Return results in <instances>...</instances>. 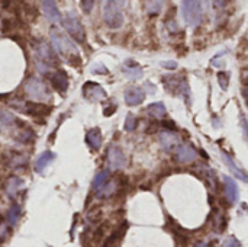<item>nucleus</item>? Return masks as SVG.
<instances>
[{"label": "nucleus", "mask_w": 248, "mask_h": 247, "mask_svg": "<svg viewBox=\"0 0 248 247\" xmlns=\"http://www.w3.org/2000/svg\"><path fill=\"white\" fill-rule=\"evenodd\" d=\"M49 36H51V44H52L55 52L77 67L80 63V55H78V49L74 45V42L67 35L60 32L58 29H52Z\"/></svg>", "instance_id": "obj_1"}, {"label": "nucleus", "mask_w": 248, "mask_h": 247, "mask_svg": "<svg viewBox=\"0 0 248 247\" xmlns=\"http://www.w3.org/2000/svg\"><path fill=\"white\" fill-rule=\"evenodd\" d=\"M35 64L41 73H48L51 67L57 66V55L44 41H39L35 45Z\"/></svg>", "instance_id": "obj_2"}, {"label": "nucleus", "mask_w": 248, "mask_h": 247, "mask_svg": "<svg viewBox=\"0 0 248 247\" xmlns=\"http://www.w3.org/2000/svg\"><path fill=\"white\" fill-rule=\"evenodd\" d=\"M25 93L31 99H33V102H38V103L48 102L52 98L51 90L46 86V83L38 77H29L28 79V82L25 83Z\"/></svg>", "instance_id": "obj_3"}, {"label": "nucleus", "mask_w": 248, "mask_h": 247, "mask_svg": "<svg viewBox=\"0 0 248 247\" xmlns=\"http://www.w3.org/2000/svg\"><path fill=\"white\" fill-rule=\"evenodd\" d=\"M122 1H106L103 4V19L108 26L116 29L124 23V15L121 10Z\"/></svg>", "instance_id": "obj_4"}, {"label": "nucleus", "mask_w": 248, "mask_h": 247, "mask_svg": "<svg viewBox=\"0 0 248 247\" xmlns=\"http://www.w3.org/2000/svg\"><path fill=\"white\" fill-rule=\"evenodd\" d=\"M182 13L187 25L190 26H198L202 22L203 17V9L201 1H182Z\"/></svg>", "instance_id": "obj_5"}, {"label": "nucleus", "mask_w": 248, "mask_h": 247, "mask_svg": "<svg viewBox=\"0 0 248 247\" xmlns=\"http://www.w3.org/2000/svg\"><path fill=\"white\" fill-rule=\"evenodd\" d=\"M61 23L74 39H77L78 42L84 41V28L76 12H65L64 16L61 17Z\"/></svg>", "instance_id": "obj_6"}, {"label": "nucleus", "mask_w": 248, "mask_h": 247, "mask_svg": "<svg viewBox=\"0 0 248 247\" xmlns=\"http://www.w3.org/2000/svg\"><path fill=\"white\" fill-rule=\"evenodd\" d=\"M108 166L110 170H119L126 166V157L118 146H110L108 148Z\"/></svg>", "instance_id": "obj_7"}, {"label": "nucleus", "mask_w": 248, "mask_h": 247, "mask_svg": "<svg viewBox=\"0 0 248 247\" xmlns=\"http://www.w3.org/2000/svg\"><path fill=\"white\" fill-rule=\"evenodd\" d=\"M83 96L87 100H92V102H100V100H105L108 98L105 89L100 84L93 83V82L84 83V86H83Z\"/></svg>", "instance_id": "obj_8"}, {"label": "nucleus", "mask_w": 248, "mask_h": 247, "mask_svg": "<svg viewBox=\"0 0 248 247\" xmlns=\"http://www.w3.org/2000/svg\"><path fill=\"white\" fill-rule=\"evenodd\" d=\"M13 106L17 108L19 111L25 112V114H31V115H35V116L48 115L49 111H51L49 106H46L45 103H38V102H23L22 100V105H15L13 103Z\"/></svg>", "instance_id": "obj_9"}, {"label": "nucleus", "mask_w": 248, "mask_h": 247, "mask_svg": "<svg viewBox=\"0 0 248 247\" xmlns=\"http://www.w3.org/2000/svg\"><path fill=\"white\" fill-rule=\"evenodd\" d=\"M124 99H125V103L128 106H137V105H140V103L144 102L145 92L141 87H137V86L128 87L125 90V93H124Z\"/></svg>", "instance_id": "obj_10"}, {"label": "nucleus", "mask_w": 248, "mask_h": 247, "mask_svg": "<svg viewBox=\"0 0 248 247\" xmlns=\"http://www.w3.org/2000/svg\"><path fill=\"white\" fill-rule=\"evenodd\" d=\"M160 144L166 151H171L180 144V135H177L176 132L170 130L169 131L166 130L160 134Z\"/></svg>", "instance_id": "obj_11"}, {"label": "nucleus", "mask_w": 248, "mask_h": 247, "mask_svg": "<svg viewBox=\"0 0 248 247\" xmlns=\"http://www.w3.org/2000/svg\"><path fill=\"white\" fill-rule=\"evenodd\" d=\"M198 159V151L193 146L190 144H183L179 147L177 150V162L179 163H183V165H187V163H192Z\"/></svg>", "instance_id": "obj_12"}, {"label": "nucleus", "mask_w": 248, "mask_h": 247, "mask_svg": "<svg viewBox=\"0 0 248 247\" xmlns=\"http://www.w3.org/2000/svg\"><path fill=\"white\" fill-rule=\"evenodd\" d=\"M51 84L52 87L60 92L61 95H64L68 89V76L64 70H58L51 76Z\"/></svg>", "instance_id": "obj_13"}, {"label": "nucleus", "mask_w": 248, "mask_h": 247, "mask_svg": "<svg viewBox=\"0 0 248 247\" xmlns=\"http://www.w3.org/2000/svg\"><path fill=\"white\" fill-rule=\"evenodd\" d=\"M55 159H57V154H55L54 151H49V150L44 151V153L35 160V172H36V173H44V170H45Z\"/></svg>", "instance_id": "obj_14"}, {"label": "nucleus", "mask_w": 248, "mask_h": 247, "mask_svg": "<svg viewBox=\"0 0 248 247\" xmlns=\"http://www.w3.org/2000/svg\"><path fill=\"white\" fill-rule=\"evenodd\" d=\"M221 156H222V159H224V162H225V165L231 169V172L240 179V181H243V182H247L248 183V175L240 167V166H237L235 165V162H234V159L228 154V153H225V151H221Z\"/></svg>", "instance_id": "obj_15"}, {"label": "nucleus", "mask_w": 248, "mask_h": 247, "mask_svg": "<svg viewBox=\"0 0 248 247\" xmlns=\"http://www.w3.org/2000/svg\"><path fill=\"white\" fill-rule=\"evenodd\" d=\"M224 183H225V197H227V201L230 204H235L237 199H238V186L235 183V181L230 176H225L224 178Z\"/></svg>", "instance_id": "obj_16"}, {"label": "nucleus", "mask_w": 248, "mask_h": 247, "mask_svg": "<svg viewBox=\"0 0 248 247\" xmlns=\"http://www.w3.org/2000/svg\"><path fill=\"white\" fill-rule=\"evenodd\" d=\"M42 12L49 22L61 20V15H60V10H58L55 1H42Z\"/></svg>", "instance_id": "obj_17"}, {"label": "nucleus", "mask_w": 248, "mask_h": 247, "mask_svg": "<svg viewBox=\"0 0 248 247\" xmlns=\"http://www.w3.org/2000/svg\"><path fill=\"white\" fill-rule=\"evenodd\" d=\"M86 141L87 144L93 148V150H99L102 146V131L96 127L93 130H90L86 135Z\"/></svg>", "instance_id": "obj_18"}, {"label": "nucleus", "mask_w": 248, "mask_h": 247, "mask_svg": "<svg viewBox=\"0 0 248 247\" xmlns=\"http://www.w3.org/2000/svg\"><path fill=\"white\" fill-rule=\"evenodd\" d=\"M147 112H148V115H151L153 118L161 119V118L166 116L167 109H166V106H164L163 102H154V103H151V105L147 106Z\"/></svg>", "instance_id": "obj_19"}, {"label": "nucleus", "mask_w": 248, "mask_h": 247, "mask_svg": "<svg viewBox=\"0 0 248 247\" xmlns=\"http://www.w3.org/2000/svg\"><path fill=\"white\" fill-rule=\"evenodd\" d=\"M22 186H23V181H22L19 176H12V178H9V181H7V183H6V192H7L9 197L15 198L16 194H17V191H19Z\"/></svg>", "instance_id": "obj_20"}, {"label": "nucleus", "mask_w": 248, "mask_h": 247, "mask_svg": "<svg viewBox=\"0 0 248 247\" xmlns=\"http://www.w3.org/2000/svg\"><path fill=\"white\" fill-rule=\"evenodd\" d=\"M16 122V118L12 112L9 111H4V109H0V131H4L10 127H13Z\"/></svg>", "instance_id": "obj_21"}, {"label": "nucleus", "mask_w": 248, "mask_h": 247, "mask_svg": "<svg viewBox=\"0 0 248 247\" xmlns=\"http://www.w3.org/2000/svg\"><path fill=\"white\" fill-rule=\"evenodd\" d=\"M20 215H22V210H20V207L17 205V204H13L12 207H10V210H9V213H7V223L13 227V226H16L17 224V221H19V218H20Z\"/></svg>", "instance_id": "obj_22"}, {"label": "nucleus", "mask_w": 248, "mask_h": 247, "mask_svg": "<svg viewBox=\"0 0 248 247\" xmlns=\"http://www.w3.org/2000/svg\"><path fill=\"white\" fill-rule=\"evenodd\" d=\"M108 182H109V172H108V170H102V172H99V173L96 175V178H94V181H93V188H94L96 191H99V189H102Z\"/></svg>", "instance_id": "obj_23"}, {"label": "nucleus", "mask_w": 248, "mask_h": 247, "mask_svg": "<svg viewBox=\"0 0 248 247\" xmlns=\"http://www.w3.org/2000/svg\"><path fill=\"white\" fill-rule=\"evenodd\" d=\"M26 162H28V159H26V156H23V154H20V153H12L10 154V159H9V166L10 167H22L23 165H26Z\"/></svg>", "instance_id": "obj_24"}, {"label": "nucleus", "mask_w": 248, "mask_h": 247, "mask_svg": "<svg viewBox=\"0 0 248 247\" xmlns=\"http://www.w3.org/2000/svg\"><path fill=\"white\" fill-rule=\"evenodd\" d=\"M115 189H116V182L109 181L102 189L97 191V198H109L112 194H115Z\"/></svg>", "instance_id": "obj_25"}, {"label": "nucleus", "mask_w": 248, "mask_h": 247, "mask_svg": "<svg viewBox=\"0 0 248 247\" xmlns=\"http://www.w3.org/2000/svg\"><path fill=\"white\" fill-rule=\"evenodd\" d=\"M124 73L129 77V79H140L141 76H142V68L140 67V66H137V64H134V66H125L124 67Z\"/></svg>", "instance_id": "obj_26"}, {"label": "nucleus", "mask_w": 248, "mask_h": 247, "mask_svg": "<svg viewBox=\"0 0 248 247\" xmlns=\"http://www.w3.org/2000/svg\"><path fill=\"white\" fill-rule=\"evenodd\" d=\"M15 138L19 140L20 143H28V141H31V140L33 138V132H32L29 128H25V127L20 125V130L16 132Z\"/></svg>", "instance_id": "obj_27"}, {"label": "nucleus", "mask_w": 248, "mask_h": 247, "mask_svg": "<svg viewBox=\"0 0 248 247\" xmlns=\"http://www.w3.org/2000/svg\"><path fill=\"white\" fill-rule=\"evenodd\" d=\"M161 7H163V1H147L145 3V10L150 13V15H157L161 12Z\"/></svg>", "instance_id": "obj_28"}, {"label": "nucleus", "mask_w": 248, "mask_h": 247, "mask_svg": "<svg viewBox=\"0 0 248 247\" xmlns=\"http://www.w3.org/2000/svg\"><path fill=\"white\" fill-rule=\"evenodd\" d=\"M218 83L221 86L222 90H227L228 89V84H230V73H225V71H221L218 73Z\"/></svg>", "instance_id": "obj_29"}, {"label": "nucleus", "mask_w": 248, "mask_h": 247, "mask_svg": "<svg viewBox=\"0 0 248 247\" xmlns=\"http://www.w3.org/2000/svg\"><path fill=\"white\" fill-rule=\"evenodd\" d=\"M137 124H138L137 118H135L132 114H129V115L126 116V119H125V130H126L128 132H132V131L137 128Z\"/></svg>", "instance_id": "obj_30"}, {"label": "nucleus", "mask_w": 248, "mask_h": 247, "mask_svg": "<svg viewBox=\"0 0 248 247\" xmlns=\"http://www.w3.org/2000/svg\"><path fill=\"white\" fill-rule=\"evenodd\" d=\"M222 247H241V243L234 237V236H230L224 240L222 243Z\"/></svg>", "instance_id": "obj_31"}, {"label": "nucleus", "mask_w": 248, "mask_h": 247, "mask_svg": "<svg viewBox=\"0 0 248 247\" xmlns=\"http://www.w3.org/2000/svg\"><path fill=\"white\" fill-rule=\"evenodd\" d=\"M161 67L167 68V70H176L177 68V63L176 61H161Z\"/></svg>", "instance_id": "obj_32"}, {"label": "nucleus", "mask_w": 248, "mask_h": 247, "mask_svg": "<svg viewBox=\"0 0 248 247\" xmlns=\"http://www.w3.org/2000/svg\"><path fill=\"white\" fill-rule=\"evenodd\" d=\"M81 7H83V10L86 12V13H89L92 9H93V6H94V1H86V0H83L81 3Z\"/></svg>", "instance_id": "obj_33"}, {"label": "nucleus", "mask_w": 248, "mask_h": 247, "mask_svg": "<svg viewBox=\"0 0 248 247\" xmlns=\"http://www.w3.org/2000/svg\"><path fill=\"white\" fill-rule=\"evenodd\" d=\"M241 127H243L244 134H246V137H247V140H248V119L244 116V115H241Z\"/></svg>", "instance_id": "obj_34"}, {"label": "nucleus", "mask_w": 248, "mask_h": 247, "mask_svg": "<svg viewBox=\"0 0 248 247\" xmlns=\"http://www.w3.org/2000/svg\"><path fill=\"white\" fill-rule=\"evenodd\" d=\"M244 98H246V102H247V105H248V89L244 90Z\"/></svg>", "instance_id": "obj_35"}]
</instances>
